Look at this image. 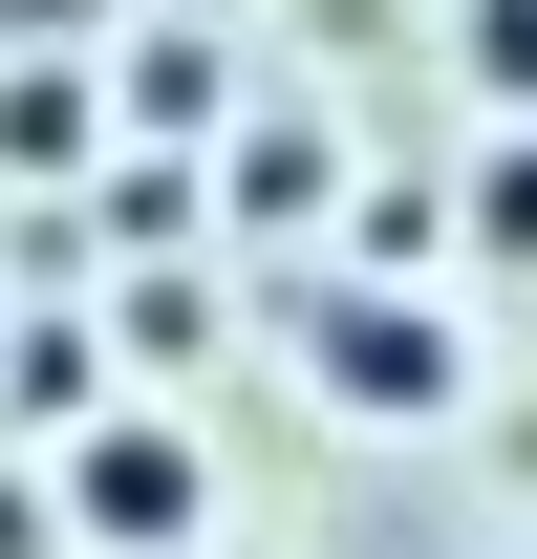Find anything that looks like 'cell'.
Wrapping results in <instances>:
<instances>
[{
    "mask_svg": "<svg viewBox=\"0 0 537 559\" xmlns=\"http://www.w3.org/2000/svg\"><path fill=\"white\" fill-rule=\"evenodd\" d=\"M473 259L537 280V130H494V173H473Z\"/></svg>",
    "mask_w": 537,
    "mask_h": 559,
    "instance_id": "277c9868",
    "label": "cell"
},
{
    "mask_svg": "<svg viewBox=\"0 0 537 559\" xmlns=\"http://www.w3.org/2000/svg\"><path fill=\"white\" fill-rule=\"evenodd\" d=\"M194 430H130V409H86L65 430V516H86V538H108V559H172V538H194Z\"/></svg>",
    "mask_w": 537,
    "mask_h": 559,
    "instance_id": "6da1fadb",
    "label": "cell"
},
{
    "mask_svg": "<svg viewBox=\"0 0 537 559\" xmlns=\"http://www.w3.org/2000/svg\"><path fill=\"white\" fill-rule=\"evenodd\" d=\"M86 22H108V0H0V44H22V66H86Z\"/></svg>",
    "mask_w": 537,
    "mask_h": 559,
    "instance_id": "8992f818",
    "label": "cell"
},
{
    "mask_svg": "<svg viewBox=\"0 0 537 559\" xmlns=\"http://www.w3.org/2000/svg\"><path fill=\"white\" fill-rule=\"evenodd\" d=\"M473 86H494V108L537 130V0H473Z\"/></svg>",
    "mask_w": 537,
    "mask_h": 559,
    "instance_id": "5b68a950",
    "label": "cell"
},
{
    "mask_svg": "<svg viewBox=\"0 0 537 559\" xmlns=\"http://www.w3.org/2000/svg\"><path fill=\"white\" fill-rule=\"evenodd\" d=\"M108 151V86L86 66H0V173H86Z\"/></svg>",
    "mask_w": 537,
    "mask_h": 559,
    "instance_id": "3957f363",
    "label": "cell"
},
{
    "mask_svg": "<svg viewBox=\"0 0 537 559\" xmlns=\"http://www.w3.org/2000/svg\"><path fill=\"white\" fill-rule=\"evenodd\" d=\"M323 388H344V409H452V323H430V301H344V323H323Z\"/></svg>",
    "mask_w": 537,
    "mask_h": 559,
    "instance_id": "7a4b0ae2",
    "label": "cell"
}]
</instances>
